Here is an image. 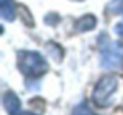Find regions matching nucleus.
Returning <instances> with one entry per match:
<instances>
[{
	"label": "nucleus",
	"instance_id": "f257e3e1",
	"mask_svg": "<svg viewBox=\"0 0 123 115\" xmlns=\"http://www.w3.org/2000/svg\"><path fill=\"white\" fill-rule=\"evenodd\" d=\"M19 69L22 70V73H25L27 76L31 78H37L42 73L47 72L48 65L41 55L34 52H22L19 53Z\"/></svg>",
	"mask_w": 123,
	"mask_h": 115
},
{
	"label": "nucleus",
	"instance_id": "f03ea898",
	"mask_svg": "<svg viewBox=\"0 0 123 115\" xmlns=\"http://www.w3.org/2000/svg\"><path fill=\"white\" fill-rule=\"evenodd\" d=\"M118 79L112 75L103 76L100 79V82L97 84L95 90H93V101L97 103V106L106 107L111 104V97L115 90H117Z\"/></svg>",
	"mask_w": 123,
	"mask_h": 115
},
{
	"label": "nucleus",
	"instance_id": "7ed1b4c3",
	"mask_svg": "<svg viewBox=\"0 0 123 115\" xmlns=\"http://www.w3.org/2000/svg\"><path fill=\"white\" fill-rule=\"evenodd\" d=\"M101 56L105 69H118L123 61V48L118 42L103 39L101 42Z\"/></svg>",
	"mask_w": 123,
	"mask_h": 115
},
{
	"label": "nucleus",
	"instance_id": "20e7f679",
	"mask_svg": "<svg viewBox=\"0 0 123 115\" xmlns=\"http://www.w3.org/2000/svg\"><path fill=\"white\" fill-rule=\"evenodd\" d=\"M3 103H5V107L9 112V115H19V112H20V103H19L17 97H16L12 92H9V93L5 95Z\"/></svg>",
	"mask_w": 123,
	"mask_h": 115
},
{
	"label": "nucleus",
	"instance_id": "39448f33",
	"mask_svg": "<svg viewBox=\"0 0 123 115\" xmlns=\"http://www.w3.org/2000/svg\"><path fill=\"white\" fill-rule=\"evenodd\" d=\"M93 27H95V17H92V16H86L81 20L76 22V30H80V31L92 30Z\"/></svg>",
	"mask_w": 123,
	"mask_h": 115
},
{
	"label": "nucleus",
	"instance_id": "423d86ee",
	"mask_svg": "<svg viewBox=\"0 0 123 115\" xmlns=\"http://www.w3.org/2000/svg\"><path fill=\"white\" fill-rule=\"evenodd\" d=\"M73 115H93V114L89 110V107H86L84 104H81V106H78L73 110Z\"/></svg>",
	"mask_w": 123,
	"mask_h": 115
},
{
	"label": "nucleus",
	"instance_id": "0eeeda50",
	"mask_svg": "<svg viewBox=\"0 0 123 115\" xmlns=\"http://www.w3.org/2000/svg\"><path fill=\"white\" fill-rule=\"evenodd\" d=\"M115 33L120 34V36H123V22H122V23H118L117 27H115Z\"/></svg>",
	"mask_w": 123,
	"mask_h": 115
},
{
	"label": "nucleus",
	"instance_id": "6e6552de",
	"mask_svg": "<svg viewBox=\"0 0 123 115\" xmlns=\"http://www.w3.org/2000/svg\"><path fill=\"white\" fill-rule=\"evenodd\" d=\"M19 115H36V114H31V112H19Z\"/></svg>",
	"mask_w": 123,
	"mask_h": 115
}]
</instances>
